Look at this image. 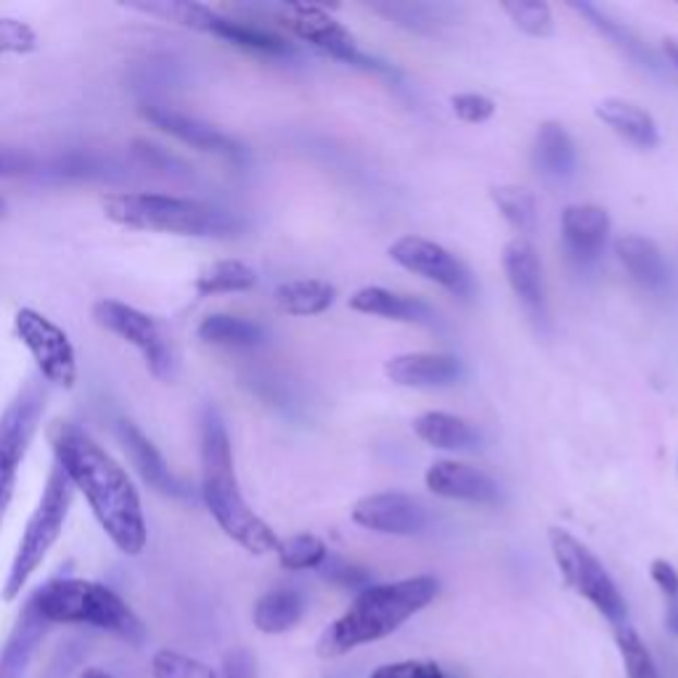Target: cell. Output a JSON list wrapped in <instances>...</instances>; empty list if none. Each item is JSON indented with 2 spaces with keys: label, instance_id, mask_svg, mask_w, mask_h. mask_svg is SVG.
Returning <instances> with one entry per match:
<instances>
[{
  "label": "cell",
  "instance_id": "obj_31",
  "mask_svg": "<svg viewBox=\"0 0 678 678\" xmlns=\"http://www.w3.org/2000/svg\"><path fill=\"white\" fill-rule=\"evenodd\" d=\"M199 340L207 345L220 347H258L266 342V329L260 323L242 319V316L231 313H212L199 323L197 329Z\"/></svg>",
  "mask_w": 678,
  "mask_h": 678
},
{
  "label": "cell",
  "instance_id": "obj_6",
  "mask_svg": "<svg viewBox=\"0 0 678 678\" xmlns=\"http://www.w3.org/2000/svg\"><path fill=\"white\" fill-rule=\"evenodd\" d=\"M72 504H75V488H72L70 478L61 472L59 464H53L46 485H42L38 506L29 515L20 546H16L14 559H11L9 576H5L3 583V602H16L29 580L35 578V572L40 570L42 562L64 533Z\"/></svg>",
  "mask_w": 678,
  "mask_h": 678
},
{
  "label": "cell",
  "instance_id": "obj_7",
  "mask_svg": "<svg viewBox=\"0 0 678 678\" xmlns=\"http://www.w3.org/2000/svg\"><path fill=\"white\" fill-rule=\"evenodd\" d=\"M127 9L160 16L164 22L181 24V27L197 29V33L215 35V38L231 42L236 48H244V51L266 53V57H286V53H292L289 42L262 27V24L218 14L210 5L188 3V0H149V3H127Z\"/></svg>",
  "mask_w": 678,
  "mask_h": 678
},
{
  "label": "cell",
  "instance_id": "obj_39",
  "mask_svg": "<svg viewBox=\"0 0 678 678\" xmlns=\"http://www.w3.org/2000/svg\"><path fill=\"white\" fill-rule=\"evenodd\" d=\"M451 109L467 125H482L496 114V101L482 94H456L451 96Z\"/></svg>",
  "mask_w": 678,
  "mask_h": 678
},
{
  "label": "cell",
  "instance_id": "obj_4",
  "mask_svg": "<svg viewBox=\"0 0 678 678\" xmlns=\"http://www.w3.org/2000/svg\"><path fill=\"white\" fill-rule=\"evenodd\" d=\"M103 215L133 231H157L192 239H229L242 231L239 215L231 210L170 194H112L103 199Z\"/></svg>",
  "mask_w": 678,
  "mask_h": 678
},
{
  "label": "cell",
  "instance_id": "obj_36",
  "mask_svg": "<svg viewBox=\"0 0 678 678\" xmlns=\"http://www.w3.org/2000/svg\"><path fill=\"white\" fill-rule=\"evenodd\" d=\"M501 9L515 22V27L522 29L530 38H548L554 33V16L548 3H539V0H511V3H504Z\"/></svg>",
  "mask_w": 678,
  "mask_h": 678
},
{
  "label": "cell",
  "instance_id": "obj_25",
  "mask_svg": "<svg viewBox=\"0 0 678 678\" xmlns=\"http://www.w3.org/2000/svg\"><path fill=\"white\" fill-rule=\"evenodd\" d=\"M596 118L604 122L613 133H618L622 140H628L637 149H655L659 133L657 122L650 112L622 99H604L596 103Z\"/></svg>",
  "mask_w": 678,
  "mask_h": 678
},
{
  "label": "cell",
  "instance_id": "obj_27",
  "mask_svg": "<svg viewBox=\"0 0 678 678\" xmlns=\"http://www.w3.org/2000/svg\"><path fill=\"white\" fill-rule=\"evenodd\" d=\"M371 11L393 24H398V27H406L419 35H435L440 27H448L456 16L454 5L419 3V0H414V3L411 0H408V3H400V0H384V3H371Z\"/></svg>",
  "mask_w": 678,
  "mask_h": 678
},
{
  "label": "cell",
  "instance_id": "obj_22",
  "mask_svg": "<svg viewBox=\"0 0 678 678\" xmlns=\"http://www.w3.org/2000/svg\"><path fill=\"white\" fill-rule=\"evenodd\" d=\"M48 622L40 618L38 609L33 607V602L27 599L24 604L20 620L11 628L9 639H5L3 652H0V678H24L33 663L38 644L46 637Z\"/></svg>",
  "mask_w": 678,
  "mask_h": 678
},
{
  "label": "cell",
  "instance_id": "obj_34",
  "mask_svg": "<svg viewBox=\"0 0 678 678\" xmlns=\"http://www.w3.org/2000/svg\"><path fill=\"white\" fill-rule=\"evenodd\" d=\"M276 554L284 570H319L329 557V548L319 535L299 533L281 541Z\"/></svg>",
  "mask_w": 678,
  "mask_h": 678
},
{
  "label": "cell",
  "instance_id": "obj_20",
  "mask_svg": "<svg viewBox=\"0 0 678 678\" xmlns=\"http://www.w3.org/2000/svg\"><path fill=\"white\" fill-rule=\"evenodd\" d=\"M501 262H504L506 281H509L511 292L519 297V303H522L535 319L543 321V316H546V292H543L541 260L533 244L522 239V236H519V239H511L504 247Z\"/></svg>",
  "mask_w": 678,
  "mask_h": 678
},
{
  "label": "cell",
  "instance_id": "obj_42",
  "mask_svg": "<svg viewBox=\"0 0 678 678\" xmlns=\"http://www.w3.org/2000/svg\"><path fill=\"white\" fill-rule=\"evenodd\" d=\"M220 678H258V663L255 655L244 646L225 652L223 657V676Z\"/></svg>",
  "mask_w": 678,
  "mask_h": 678
},
{
  "label": "cell",
  "instance_id": "obj_14",
  "mask_svg": "<svg viewBox=\"0 0 678 678\" xmlns=\"http://www.w3.org/2000/svg\"><path fill=\"white\" fill-rule=\"evenodd\" d=\"M353 522L382 535H419L430 525L427 506L408 493H374L353 506Z\"/></svg>",
  "mask_w": 678,
  "mask_h": 678
},
{
  "label": "cell",
  "instance_id": "obj_5",
  "mask_svg": "<svg viewBox=\"0 0 678 678\" xmlns=\"http://www.w3.org/2000/svg\"><path fill=\"white\" fill-rule=\"evenodd\" d=\"M42 620L64 626H94L114 633L127 644L140 646L146 641L144 620L133 613L131 604L109 585L85 578H59L40 585L29 596Z\"/></svg>",
  "mask_w": 678,
  "mask_h": 678
},
{
  "label": "cell",
  "instance_id": "obj_26",
  "mask_svg": "<svg viewBox=\"0 0 678 678\" xmlns=\"http://www.w3.org/2000/svg\"><path fill=\"white\" fill-rule=\"evenodd\" d=\"M414 432L427 445L440 451H474L480 443L478 430L467 419L445 411H427L414 419Z\"/></svg>",
  "mask_w": 678,
  "mask_h": 678
},
{
  "label": "cell",
  "instance_id": "obj_9",
  "mask_svg": "<svg viewBox=\"0 0 678 678\" xmlns=\"http://www.w3.org/2000/svg\"><path fill=\"white\" fill-rule=\"evenodd\" d=\"M548 543H552L554 562H557L565 583L585 602L594 604L599 613L613 622V628L628 622L626 599H622L615 580L609 578V572L604 570L602 562L594 557V552L562 528L548 530Z\"/></svg>",
  "mask_w": 678,
  "mask_h": 678
},
{
  "label": "cell",
  "instance_id": "obj_43",
  "mask_svg": "<svg viewBox=\"0 0 678 678\" xmlns=\"http://www.w3.org/2000/svg\"><path fill=\"white\" fill-rule=\"evenodd\" d=\"M38 170V160L27 151L0 149V178H14V175H29Z\"/></svg>",
  "mask_w": 678,
  "mask_h": 678
},
{
  "label": "cell",
  "instance_id": "obj_16",
  "mask_svg": "<svg viewBox=\"0 0 678 678\" xmlns=\"http://www.w3.org/2000/svg\"><path fill=\"white\" fill-rule=\"evenodd\" d=\"M114 432H118V440H120L122 451L127 454V459H131L133 467H136V472L140 474V480H144L151 491L160 493V496L178 498V501L192 498V488H188V482L178 478V474L170 469V464L164 461L160 448H157V445L151 443L144 432H140L138 424H133L131 419H120L118 427H114Z\"/></svg>",
  "mask_w": 678,
  "mask_h": 678
},
{
  "label": "cell",
  "instance_id": "obj_24",
  "mask_svg": "<svg viewBox=\"0 0 678 678\" xmlns=\"http://www.w3.org/2000/svg\"><path fill=\"white\" fill-rule=\"evenodd\" d=\"M615 255H618L622 268L631 273V279L644 289L657 292L668 284V266L652 239H644L639 234H622L615 242Z\"/></svg>",
  "mask_w": 678,
  "mask_h": 678
},
{
  "label": "cell",
  "instance_id": "obj_8",
  "mask_svg": "<svg viewBox=\"0 0 678 678\" xmlns=\"http://www.w3.org/2000/svg\"><path fill=\"white\" fill-rule=\"evenodd\" d=\"M48 387L40 377H29L16 390L5 411L0 414V528H3L5 511L14 498L16 478L24 459H27L33 440L38 435L42 414H46Z\"/></svg>",
  "mask_w": 678,
  "mask_h": 678
},
{
  "label": "cell",
  "instance_id": "obj_28",
  "mask_svg": "<svg viewBox=\"0 0 678 678\" xmlns=\"http://www.w3.org/2000/svg\"><path fill=\"white\" fill-rule=\"evenodd\" d=\"M337 289L329 281L321 279H295L284 281L273 292L281 313L289 316H319L323 310L332 308Z\"/></svg>",
  "mask_w": 678,
  "mask_h": 678
},
{
  "label": "cell",
  "instance_id": "obj_12",
  "mask_svg": "<svg viewBox=\"0 0 678 678\" xmlns=\"http://www.w3.org/2000/svg\"><path fill=\"white\" fill-rule=\"evenodd\" d=\"M276 16H279V22L284 24V27H289L299 40L310 42V46H316L319 51L329 53L332 59L345 61V64L382 70L380 61L360 53L358 42L356 38H353L350 29L342 27V24L334 20L329 11H323L321 5H305V3L276 5Z\"/></svg>",
  "mask_w": 678,
  "mask_h": 678
},
{
  "label": "cell",
  "instance_id": "obj_11",
  "mask_svg": "<svg viewBox=\"0 0 678 678\" xmlns=\"http://www.w3.org/2000/svg\"><path fill=\"white\" fill-rule=\"evenodd\" d=\"M16 337L38 366L40 380L61 390H72L77 382V353L70 334L48 316L33 308H22L14 319Z\"/></svg>",
  "mask_w": 678,
  "mask_h": 678
},
{
  "label": "cell",
  "instance_id": "obj_2",
  "mask_svg": "<svg viewBox=\"0 0 678 678\" xmlns=\"http://www.w3.org/2000/svg\"><path fill=\"white\" fill-rule=\"evenodd\" d=\"M199 459L201 485L199 496L218 528L231 541L239 543L249 554L279 552L281 539L271 525L249 509L242 496L239 478L234 469V448H231L229 427L215 406H205L199 419Z\"/></svg>",
  "mask_w": 678,
  "mask_h": 678
},
{
  "label": "cell",
  "instance_id": "obj_40",
  "mask_svg": "<svg viewBox=\"0 0 678 678\" xmlns=\"http://www.w3.org/2000/svg\"><path fill=\"white\" fill-rule=\"evenodd\" d=\"M38 48V35L20 20H0V57L5 53H29Z\"/></svg>",
  "mask_w": 678,
  "mask_h": 678
},
{
  "label": "cell",
  "instance_id": "obj_13",
  "mask_svg": "<svg viewBox=\"0 0 678 678\" xmlns=\"http://www.w3.org/2000/svg\"><path fill=\"white\" fill-rule=\"evenodd\" d=\"M390 258L398 262L400 268H406V271L443 286V289L451 292L454 297L467 299L474 292L472 276H469L467 266H464L454 252H448V249L430 239H421V236H400V239L390 247Z\"/></svg>",
  "mask_w": 678,
  "mask_h": 678
},
{
  "label": "cell",
  "instance_id": "obj_10",
  "mask_svg": "<svg viewBox=\"0 0 678 678\" xmlns=\"http://www.w3.org/2000/svg\"><path fill=\"white\" fill-rule=\"evenodd\" d=\"M94 319L101 329L112 332L127 345H133L144 358L146 369L160 382H173L178 374V356L164 329L144 310L120 299H101L94 305Z\"/></svg>",
  "mask_w": 678,
  "mask_h": 678
},
{
  "label": "cell",
  "instance_id": "obj_21",
  "mask_svg": "<svg viewBox=\"0 0 678 678\" xmlns=\"http://www.w3.org/2000/svg\"><path fill=\"white\" fill-rule=\"evenodd\" d=\"M350 308L356 313L380 316L387 321H403V323H435V310L419 297L400 295V292L384 289V286H363L350 297Z\"/></svg>",
  "mask_w": 678,
  "mask_h": 678
},
{
  "label": "cell",
  "instance_id": "obj_33",
  "mask_svg": "<svg viewBox=\"0 0 678 678\" xmlns=\"http://www.w3.org/2000/svg\"><path fill=\"white\" fill-rule=\"evenodd\" d=\"M491 199L511 229L519 231V234H533L539 210H535V197L528 188L509 186V183L506 186H493Z\"/></svg>",
  "mask_w": 678,
  "mask_h": 678
},
{
  "label": "cell",
  "instance_id": "obj_32",
  "mask_svg": "<svg viewBox=\"0 0 678 678\" xmlns=\"http://www.w3.org/2000/svg\"><path fill=\"white\" fill-rule=\"evenodd\" d=\"M258 284V273L242 260H218L207 266L197 276V292L201 297L212 295H236V292H249Z\"/></svg>",
  "mask_w": 678,
  "mask_h": 678
},
{
  "label": "cell",
  "instance_id": "obj_45",
  "mask_svg": "<svg viewBox=\"0 0 678 678\" xmlns=\"http://www.w3.org/2000/svg\"><path fill=\"white\" fill-rule=\"evenodd\" d=\"M665 628H668L674 637H678V599L665 602Z\"/></svg>",
  "mask_w": 678,
  "mask_h": 678
},
{
  "label": "cell",
  "instance_id": "obj_48",
  "mask_svg": "<svg viewBox=\"0 0 678 678\" xmlns=\"http://www.w3.org/2000/svg\"><path fill=\"white\" fill-rule=\"evenodd\" d=\"M0 212H3V201H0Z\"/></svg>",
  "mask_w": 678,
  "mask_h": 678
},
{
  "label": "cell",
  "instance_id": "obj_30",
  "mask_svg": "<svg viewBox=\"0 0 678 678\" xmlns=\"http://www.w3.org/2000/svg\"><path fill=\"white\" fill-rule=\"evenodd\" d=\"M572 9L594 24L599 33L607 35L609 40H615V46H618L628 59H633L639 66H644V70H659V61L655 53L646 48V42H641V38L633 29H628L622 22L613 20L607 11H602L594 3H572Z\"/></svg>",
  "mask_w": 678,
  "mask_h": 678
},
{
  "label": "cell",
  "instance_id": "obj_17",
  "mask_svg": "<svg viewBox=\"0 0 678 678\" xmlns=\"http://www.w3.org/2000/svg\"><path fill=\"white\" fill-rule=\"evenodd\" d=\"M613 220L599 205H570L562 212V247L567 258L578 266H591L599 260L609 239Z\"/></svg>",
  "mask_w": 678,
  "mask_h": 678
},
{
  "label": "cell",
  "instance_id": "obj_46",
  "mask_svg": "<svg viewBox=\"0 0 678 678\" xmlns=\"http://www.w3.org/2000/svg\"><path fill=\"white\" fill-rule=\"evenodd\" d=\"M665 57L678 70V40H665Z\"/></svg>",
  "mask_w": 678,
  "mask_h": 678
},
{
  "label": "cell",
  "instance_id": "obj_18",
  "mask_svg": "<svg viewBox=\"0 0 678 678\" xmlns=\"http://www.w3.org/2000/svg\"><path fill=\"white\" fill-rule=\"evenodd\" d=\"M427 488L440 498L467 501V504H496L501 496L498 482L478 467L461 461H435L424 474Z\"/></svg>",
  "mask_w": 678,
  "mask_h": 678
},
{
  "label": "cell",
  "instance_id": "obj_29",
  "mask_svg": "<svg viewBox=\"0 0 678 678\" xmlns=\"http://www.w3.org/2000/svg\"><path fill=\"white\" fill-rule=\"evenodd\" d=\"M305 613V599L295 589H271L255 604V628L262 633H284L295 628Z\"/></svg>",
  "mask_w": 678,
  "mask_h": 678
},
{
  "label": "cell",
  "instance_id": "obj_1",
  "mask_svg": "<svg viewBox=\"0 0 678 678\" xmlns=\"http://www.w3.org/2000/svg\"><path fill=\"white\" fill-rule=\"evenodd\" d=\"M53 456L61 472L83 493L109 541L127 557H138L149 541L144 506L131 474L83 427L57 421L51 430Z\"/></svg>",
  "mask_w": 678,
  "mask_h": 678
},
{
  "label": "cell",
  "instance_id": "obj_38",
  "mask_svg": "<svg viewBox=\"0 0 678 678\" xmlns=\"http://www.w3.org/2000/svg\"><path fill=\"white\" fill-rule=\"evenodd\" d=\"M321 578L329 580V583L334 585H342V589H371V572L366 570V567L356 565V562H347L342 557H334V554H329L326 562L319 567Z\"/></svg>",
  "mask_w": 678,
  "mask_h": 678
},
{
  "label": "cell",
  "instance_id": "obj_35",
  "mask_svg": "<svg viewBox=\"0 0 678 678\" xmlns=\"http://www.w3.org/2000/svg\"><path fill=\"white\" fill-rule=\"evenodd\" d=\"M615 641H618V650H620L622 665H626L628 678H659L650 650H646L644 641H641L639 633L633 631L628 622L615 626Z\"/></svg>",
  "mask_w": 678,
  "mask_h": 678
},
{
  "label": "cell",
  "instance_id": "obj_3",
  "mask_svg": "<svg viewBox=\"0 0 678 678\" xmlns=\"http://www.w3.org/2000/svg\"><path fill=\"white\" fill-rule=\"evenodd\" d=\"M437 591L440 585L432 576L371 585V589L360 591L350 609L321 633L316 652L323 659H334L347 655L356 646L390 637L408 618L421 613L437 596Z\"/></svg>",
  "mask_w": 678,
  "mask_h": 678
},
{
  "label": "cell",
  "instance_id": "obj_41",
  "mask_svg": "<svg viewBox=\"0 0 678 678\" xmlns=\"http://www.w3.org/2000/svg\"><path fill=\"white\" fill-rule=\"evenodd\" d=\"M371 678H451V676L445 674L437 663H430V659H403V663L380 665V668L371 674Z\"/></svg>",
  "mask_w": 678,
  "mask_h": 678
},
{
  "label": "cell",
  "instance_id": "obj_23",
  "mask_svg": "<svg viewBox=\"0 0 678 678\" xmlns=\"http://www.w3.org/2000/svg\"><path fill=\"white\" fill-rule=\"evenodd\" d=\"M533 164L541 175L554 181H567L578 168L576 140L562 122H543L533 140Z\"/></svg>",
  "mask_w": 678,
  "mask_h": 678
},
{
  "label": "cell",
  "instance_id": "obj_44",
  "mask_svg": "<svg viewBox=\"0 0 678 678\" xmlns=\"http://www.w3.org/2000/svg\"><path fill=\"white\" fill-rule=\"evenodd\" d=\"M650 572H652V580H655V585L659 589V594H663L665 602H674V599H678V570L674 565H670L668 559L652 562Z\"/></svg>",
  "mask_w": 678,
  "mask_h": 678
},
{
  "label": "cell",
  "instance_id": "obj_47",
  "mask_svg": "<svg viewBox=\"0 0 678 678\" xmlns=\"http://www.w3.org/2000/svg\"><path fill=\"white\" fill-rule=\"evenodd\" d=\"M81 678H114V676H109V674H107V670H99V668H94V670H85V674H83Z\"/></svg>",
  "mask_w": 678,
  "mask_h": 678
},
{
  "label": "cell",
  "instance_id": "obj_37",
  "mask_svg": "<svg viewBox=\"0 0 678 678\" xmlns=\"http://www.w3.org/2000/svg\"><path fill=\"white\" fill-rule=\"evenodd\" d=\"M155 678H218L215 670L197 657H188L175 650H160L151 659Z\"/></svg>",
  "mask_w": 678,
  "mask_h": 678
},
{
  "label": "cell",
  "instance_id": "obj_15",
  "mask_svg": "<svg viewBox=\"0 0 678 678\" xmlns=\"http://www.w3.org/2000/svg\"><path fill=\"white\" fill-rule=\"evenodd\" d=\"M140 114L151 122L155 127L168 133V136L183 140L186 146H194V149L205 151V155H215L223 157L229 162H242L244 149L236 144L234 138L225 136L223 131L212 127L210 122H201L192 114L178 112L173 107H164V103L146 101L140 103Z\"/></svg>",
  "mask_w": 678,
  "mask_h": 678
},
{
  "label": "cell",
  "instance_id": "obj_19",
  "mask_svg": "<svg viewBox=\"0 0 678 678\" xmlns=\"http://www.w3.org/2000/svg\"><path fill=\"white\" fill-rule=\"evenodd\" d=\"M384 374L398 387H451L461 380V360L448 353H403L384 363Z\"/></svg>",
  "mask_w": 678,
  "mask_h": 678
}]
</instances>
